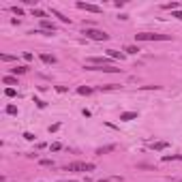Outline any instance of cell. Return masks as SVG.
Returning <instances> with one entry per match:
<instances>
[{
  "label": "cell",
  "mask_w": 182,
  "mask_h": 182,
  "mask_svg": "<svg viewBox=\"0 0 182 182\" xmlns=\"http://www.w3.org/2000/svg\"><path fill=\"white\" fill-rule=\"evenodd\" d=\"M51 13H54V15H56V17H58V19H60V22H64V24H71V19H69V17H64V15H62V13H60V11H56V9H54V11H51Z\"/></svg>",
  "instance_id": "4fadbf2b"
},
{
  "label": "cell",
  "mask_w": 182,
  "mask_h": 182,
  "mask_svg": "<svg viewBox=\"0 0 182 182\" xmlns=\"http://www.w3.org/2000/svg\"><path fill=\"white\" fill-rule=\"evenodd\" d=\"M41 30H45V32H56V24L49 22V19H41Z\"/></svg>",
  "instance_id": "8992f818"
},
{
  "label": "cell",
  "mask_w": 182,
  "mask_h": 182,
  "mask_svg": "<svg viewBox=\"0 0 182 182\" xmlns=\"http://www.w3.org/2000/svg\"><path fill=\"white\" fill-rule=\"evenodd\" d=\"M41 60L45 64H56V56L54 54H41Z\"/></svg>",
  "instance_id": "ba28073f"
},
{
  "label": "cell",
  "mask_w": 182,
  "mask_h": 182,
  "mask_svg": "<svg viewBox=\"0 0 182 182\" xmlns=\"http://www.w3.org/2000/svg\"><path fill=\"white\" fill-rule=\"evenodd\" d=\"M41 165H45V167H51V165H54V163H51V161H49V159H43V161H41Z\"/></svg>",
  "instance_id": "cb8c5ba5"
},
{
  "label": "cell",
  "mask_w": 182,
  "mask_h": 182,
  "mask_svg": "<svg viewBox=\"0 0 182 182\" xmlns=\"http://www.w3.org/2000/svg\"><path fill=\"white\" fill-rule=\"evenodd\" d=\"M137 41H169V34H154V32H137Z\"/></svg>",
  "instance_id": "7a4b0ae2"
},
{
  "label": "cell",
  "mask_w": 182,
  "mask_h": 182,
  "mask_svg": "<svg viewBox=\"0 0 182 182\" xmlns=\"http://www.w3.org/2000/svg\"><path fill=\"white\" fill-rule=\"evenodd\" d=\"M111 150H116V146H105V148H99V150H96V154H101V156H103L105 152H111Z\"/></svg>",
  "instance_id": "9a60e30c"
},
{
  "label": "cell",
  "mask_w": 182,
  "mask_h": 182,
  "mask_svg": "<svg viewBox=\"0 0 182 182\" xmlns=\"http://www.w3.org/2000/svg\"><path fill=\"white\" fill-rule=\"evenodd\" d=\"M64 182H77V180H64Z\"/></svg>",
  "instance_id": "83f0119b"
},
{
  "label": "cell",
  "mask_w": 182,
  "mask_h": 182,
  "mask_svg": "<svg viewBox=\"0 0 182 182\" xmlns=\"http://www.w3.org/2000/svg\"><path fill=\"white\" fill-rule=\"evenodd\" d=\"M11 11H13V13H15L17 17H22V15H24V11H22L19 6H11Z\"/></svg>",
  "instance_id": "ffe728a7"
},
{
  "label": "cell",
  "mask_w": 182,
  "mask_h": 182,
  "mask_svg": "<svg viewBox=\"0 0 182 182\" xmlns=\"http://www.w3.org/2000/svg\"><path fill=\"white\" fill-rule=\"evenodd\" d=\"M26 71H28V67H15V69H11V73H13L15 77H17V75H24Z\"/></svg>",
  "instance_id": "8fae6325"
},
{
  "label": "cell",
  "mask_w": 182,
  "mask_h": 182,
  "mask_svg": "<svg viewBox=\"0 0 182 182\" xmlns=\"http://www.w3.org/2000/svg\"><path fill=\"white\" fill-rule=\"evenodd\" d=\"M174 17H176V19H182V11H174Z\"/></svg>",
  "instance_id": "484cf974"
},
{
  "label": "cell",
  "mask_w": 182,
  "mask_h": 182,
  "mask_svg": "<svg viewBox=\"0 0 182 182\" xmlns=\"http://www.w3.org/2000/svg\"><path fill=\"white\" fill-rule=\"evenodd\" d=\"M77 9H82V11H88V13H101V6L90 4V2H77Z\"/></svg>",
  "instance_id": "277c9868"
},
{
  "label": "cell",
  "mask_w": 182,
  "mask_h": 182,
  "mask_svg": "<svg viewBox=\"0 0 182 182\" xmlns=\"http://www.w3.org/2000/svg\"><path fill=\"white\" fill-rule=\"evenodd\" d=\"M0 60H4V62H13L15 56H11V54H0Z\"/></svg>",
  "instance_id": "2e32d148"
},
{
  "label": "cell",
  "mask_w": 182,
  "mask_h": 182,
  "mask_svg": "<svg viewBox=\"0 0 182 182\" xmlns=\"http://www.w3.org/2000/svg\"><path fill=\"white\" fill-rule=\"evenodd\" d=\"M135 118H137V111H124V114H120V120H124V122H131Z\"/></svg>",
  "instance_id": "52a82bcc"
},
{
  "label": "cell",
  "mask_w": 182,
  "mask_h": 182,
  "mask_svg": "<svg viewBox=\"0 0 182 182\" xmlns=\"http://www.w3.org/2000/svg\"><path fill=\"white\" fill-rule=\"evenodd\" d=\"M4 94L11 99V96H15V94H17V90H15V88H6V90H4Z\"/></svg>",
  "instance_id": "d6986e66"
},
{
  "label": "cell",
  "mask_w": 182,
  "mask_h": 182,
  "mask_svg": "<svg viewBox=\"0 0 182 182\" xmlns=\"http://www.w3.org/2000/svg\"><path fill=\"white\" fill-rule=\"evenodd\" d=\"M6 114L15 116V114H17V107H15V105H9V107H6Z\"/></svg>",
  "instance_id": "7402d4cb"
},
{
  "label": "cell",
  "mask_w": 182,
  "mask_h": 182,
  "mask_svg": "<svg viewBox=\"0 0 182 182\" xmlns=\"http://www.w3.org/2000/svg\"><path fill=\"white\" fill-rule=\"evenodd\" d=\"M163 161H165V163H169V161H182V154H172V156H169V154H165V156H163Z\"/></svg>",
  "instance_id": "7c38bea8"
},
{
  "label": "cell",
  "mask_w": 182,
  "mask_h": 182,
  "mask_svg": "<svg viewBox=\"0 0 182 182\" xmlns=\"http://www.w3.org/2000/svg\"><path fill=\"white\" fill-rule=\"evenodd\" d=\"M32 15H34V17H41V19H45V13H43L41 9H32Z\"/></svg>",
  "instance_id": "e0dca14e"
},
{
  "label": "cell",
  "mask_w": 182,
  "mask_h": 182,
  "mask_svg": "<svg viewBox=\"0 0 182 182\" xmlns=\"http://www.w3.org/2000/svg\"><path fill=\"white\" fill-rule=\"evenodd\" d=\"M107 56H109V58H114V60H122V54H120V51H116V49H107Z\"/></svg>",
  "instance_id": "30bf717a"
},
{
  "label": "cell",
  "mask_w": 182,
  "mask_h": 182,
  "mask_svg": "<svg viewBox=\"0 0 182 182\" xmlns=\"http://www.w3.org/2000/svg\"><path fill=\"white\" fill-rule=\"evenodd\" d=\"M90 67H111V64H109V58L96 56V58H90Z\"/></svg>",
  "instance_id": "5b68a950"
},
{
  "label": "cell",
  "mask_w": 182,
  "mask_h": 182,
  "mask_svg": "<svg viewBox=\"0 0 182 182\" xmlns=\"http://www.w3.org/2000/svg\"><path fill=\"white\" fill-rule=\"evenodd\" d=\"M34 103H37V105H39V107H41V109H43V107H45V101H41V99H34Z\"/></svg>",
  "instance_id": "d4e9b609"
},
{
  "label": "cell",
  "mask_w": 182,
  "mask_h": 182,
  "mask_svg": "<svg viewBox=\"0 0 182 182\" xmlns=\"http://www.w3.org/2000/svg\"><path fill=\"white\" fill-rule=\"evenodd\" d=\"M84 34H86L88 39H92V41H107V39H109L107 32L96 30V28H84Z\"/></svg>",
  "instance_id": "3957f363"
},
{
  "label": "cell",
  "mask_w": 182,
  "mask_h": 182,
  "mask_svg": "<svg viewBox=\"0 0 182 182\" xmlns=\"http://www.w3.org/2000/svg\"><path fill=\"white\" fill-rule=\"evenodd\" d=\"M124 51H127V54H137V51H139V47H135V45H129V47H124Z\"/></svg>",
  "instance_id": "ac0fdd59"
},
{
  "label": "cell",
  "mask_w": 182,
  "mask_h": 182,
  "mask_svg": "<svg viewBox=\"0 0 182 182\" xmlns=\"http://www.w3.org/2000/svg\"><path fill=\"white\" fill-rule=\"evenodd\" d=\"M116 88H120V86H116V84H107V86H101V90H116Z\"/></svg>",
  "instance_id": "44dd1931"
},
{
  "label": "cell",
  "mask_w": 182,
  "mask_h": 182,
  "mask_svg": "<svg viewBox=\"0 0 182 182\" xmlns=\"http://www.w3.org/2000/svg\"><path fill=\"white\" fill-rule=\"evenodd\" d=\"M167 148V141H156V144H152V150H165Z\"/></svg>",
  "instance_id": "5bb4252c"
},
{
  "label": "cell",
  "mask_w": 182,
  "mask_h": 182,
  "mask_svg": "<svg viewBox=\"0 0 182 182\" xmlns=\"http://www.w3.org/2000/svg\"><path fill=\"white\" fill-rule=\"evenodd\" d=\"M67 172H94V163H84V161H75V163H69L64 167Z\"/></svg>",
  "instance_id": "6da1fadb"
},
{
  "label": "cell",
  "mask_w": 182,
  "mask_h": 182,
  "mask_svg": "<svg viewBox=\"0 0 182 182\" xmlns=\"http://www.w3.org/2000/svg\"><path fill=\"white\" fill-rule=\"evenodd\" d=\"M2 82H4L6 86H17V77H15V75H4Z\"/></svg>",
  "instance_id": "9c48e42d"
},
{
  "label": "cell",
  "mask_w": 182,
  "mask_h": 182,
  "mask_svg": "<svg viewBox=\"0 0 182 182\" xmlns=\"http://www.w3.org/2000/svg\"><path fill=\"white\" fill-rule=\"evenodd\" d=\"M24 137H26L28 141H32V139H34V135H32V133H24Z\"/></svg>",
  "instance_id": "4316f807"
},
{
  "label": "cell",
  "mask_w": 182,
  "mask_h": 182,
  "mask_svg": "<svg viewBox=\"0 0 182 182\" xmlns=\"http://www.w3.org/2000/svg\"><path fill=\"white\" fill-rule=\"evenodd\" d=\"M77 92H79V94H90V88H86V86H79V88H77Z\"/></svg>",
  "instance_id": "603a6c76"
},
{
  "label": "cell",
  "mask_w": 182,
  "mask_h": 182,
  "mask_svg": "<svg viewBox=\"0 0 182 182\" xmlns=\"http://www.w3.org/2000/svg\"><path fill=\"white\" fill-rule=\"evenodd\" d=\"M180 182H182V180H180Z\"/></svg>",
  "instance_id": "f1b7e54d"
}]
</instances>
